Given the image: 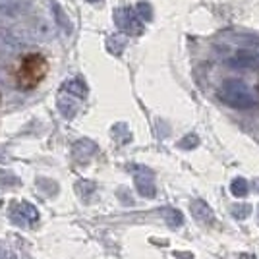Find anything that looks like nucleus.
I'll return each instance as SVG.
<instances>
[{
    "instance_id": "obj_1",
    "label": "nucleus",
    "mask_w": 259,
    "mask_h": 259,
    "mask_svg": "<svg viewBox=\"0 0 259 259\" xmlns=\"http://www.w3.org/2000/svg\"><path fill=\"white\" fill-rule=\"evenodd\" d=\"M217 95L219 99L232 108H238V110H248V108H253L257 105V99L251 93L244 81L240 79H227L223 81L221 87L217 89Z\"/></svg>"
},
{
    "instance_id": "obj_2",
    "label": "nucleus",
    "mask_w": 259,
    "mask_h": 259,
    "mask_svg": "<svg viewBox=\"0 0 259 259\" xmlns=\"http://www.w3.org/2000/svg\"><path fill=\"white\" fill-rule=\"evenodd\" d=\"M47 74V60L41 54H29L22 60L16 72V81L22 89H33L41 83Z\"/></svg>"
},
{
    "instance_id": "obj_3",
    "label": "nucleus",
    "mask_w": 259,
    "mask_h": 259,
    "mask_svg": "<svg viewBox=\"0 0 259 259\" xmlns=\"http://www.w3.org/2000/svg\"><path fill=\"white\" fill-rule=\"evenodd\" d=\"M112 16H114V23H116V27H118L122 33L130 35V37H138V35H141V33L145 31L143 20L138 16L136 8H128V6H124V8H116Z\"/></svg>"
},
{
    "instance_id": "obj_4",
    "label": "nucleus",
    "mask_w": 259,
    "mask_h": 259,
    "mask_svg": "<svg viewBox=\"0 0 259 259\" xmlns=\"http://www.w3.org/2000/svg\"><path fill=\"white\" fill-rule=\"evenodd\" d=\"M136 186H138V190H140V194L143 197H155L157 194V188H155V180H153V174L149 168H145V166H136Z\"/></svg>"
},
{
    "instance_id": "obj_5",
    "label": "nucleus",
    "mask_w": 259,
    "mask_h": 259,
    "mask_svg": "<svg viewBox=\"0 0 259 259\" xmlns=\"http://www.w3.org/2000/svg\"><path fill=\"white\" fill-rule=\"evenodd\" d=\"M190 211H192V215H194L195 221H199V223H203V225L215 223V213H213V209L207 205L203 199H194L192 205H190Z\"/></svg>"
},
{
    "instance_id": "obj_6",
    "label": "nucleus",
    "mask_w": 259,
    "mask_h": 259,
    "mask_svg": "<svg viewBox=\"0 0 259 259\" xmlns=\"http://www.w3.org/2000/svg\"><path fill=\"white\" fill-rule=\"evenodd\" d=\"M228 64L232 66L234 70H249V68L255 66V56L251 53H248V51H240V53L234 54L228 60Z\"/></svg>"
},
{
    "instance_id": "obj_7",
    "label": "nucleus",
    "mask_w": 259,
    "mask_h": 259,
    "mask_svg": "<svg viewBox=\"0 0 259 259\" xmlns=\"http://www.w3.org/2000/svg\"><path fill=\"white\" fill-rule=\"evenodd\" d=\"M64 89L66 93H70V95H74V97H79L83 99L87 95V85L79 79V77H74V79H70V81H66L64 83Z\"/></svg>"
},
{
    "instance_id": "obj_8",
    "label": "nucleus",
    "mask_w": 259,
    "mask_h": 259,
    "mask_svg": "<svg viewBox=\"0 0 259 259\" xmlns=\"http://www.w3.org/2000/svg\"><path fill=\"white\" fill-rule=\"evenodd\" d=\"M162 217H164V221L168 223V227H170V228L182 227V223H184L182 213H180V211H176V209H172V207L162 209Z\"/></svg>"
},
{
    "instance_id": "obj_9",
    "label": "nucleus",
    "mask_w": 259,
    "mask_h": 259,
    "mask_svg": "<svg viewBox=\"0 0 259 259\" xmlns=\"http://www.w3.org/2000/svg\"><path fill=\"white\" fill-rule=\"evenodd\" d=\"M230 192H232V195H236V197H246L249 192L246 178H242V176L234 178V180L230 182Z\"/></svg>"
},
{
    "instance_id": "obj_10",
    "label": "nucleus",
    "mask_w": 259,
    "mask_h": 259,
    "mask_svg": "<svg viewBox=\"0 0 259 259\" xmlns=\"http://www.w3.org/2000/svg\"><path fill=\"white\" fill-rule=\"evenodd\" d=\"M124 47H126V39L120 37V35H112V37L107 39V49L110 54H116L118 56V54H122Z\"/></svg>"
},
{
    "instance_id": "obj_11",
    "label": "nucleus",
    "mask_w": 259,
    "mask_h": 259,
    "mask_svg": "<svg viewBox=\"0 0 259 259\" xmlns=\"http://www.w3.org/2000/svg\"><path fill=\"white\" fill-rule=\"evenodd\" d=\"M53 12H54V18H56V22H58V25L64 29L66 33L72 31V23H70V20H68V16H66V12L56 4V2H53Z\"/></svg>"
},
{
    "instance_id": "obj_12",
    "label": "nucleus",
    "mask_w": 259,
    "mask_h": 259,
    "mask_svg": "<svg viewBox=\"0 0 259 259\" xmlns=\"http://www.w3.org/2000/svg\"><path fill=\"white\" fill-rule=\"evenodd\" d=\"M230 213H232V217L234 219H238V221H244L246 217L251 213V205H248V203H240V205H232L230 207Z\"/></svg>"
},
{
    "instance_id": "obj_13",
    "label": "nucleus",
    "mask_w": 259,
    "mask_h": 259,
    "mask_svg": "<svg viewBox=\"0 0 259 259\" xmlns=\"http://www.w3.org/2000/svg\"><path fill=\"white\" fill-rule=\"evenodd\" d=\"M136 12H138V16H140L141 20H145V22L153 20V6L149 4V2H145V0L136 6Z\"/></svg>"
},
{
    "instance_id": "obj_14",
    "label": "nucleus",
    "mask_w": 259,
    "mask_h": 259,
    "mask_svg": "<svg viewBox=\"0 0 259 259\" xmlns=\"http://www.w3.org/2000/svg\"><path fill=\"white\" fill-rule=\"evenodd\" d=\"M58 105H60V110L64 112L68 118H72V116L76 114V108H77L76 103H72V101H66V99H60V103H58Z\"/></svg>"
},
{
    "instance_id": "obj_15",
    "label": "nucleus",
    "mask_w": 259,
    "mask_h": 259,
    "mask_svg": "<svg viewBox=\"0 0 259 259\" xmlns=\"http://www.w3.org/2000/svg\"><path fill=\"white\" fill-rule=\"evenodd\" d=\"M197 143H199V138L195 136V134H188L184 140H180V147L182 149H194V147H197Z\"/></svg>"
},
{
    "instance_id": "obj_16",
    "label": "nucleus",
    "mask_w": 259,
    "mask_h": 259,
    "mask_svg": "<svg viewBox=\"0 0 259 259\" xmlns=\"http://www.w3.org/2000/svg\"><path fill=\"white\" fill-rule=\"evenodd\" d=\"M240 259H255V257H253V255H248V253H244V255H242Z\"/></svg>"
},
{
    "instance_id": "obj_17",
    "label": "nucleus",
    "mask_w": 259,
    "mask_h": 259,
    "mask_svg": "<svg viewBox=\"0 0 259 259\" xmlns=\"http://www.w3.org/2000/svg\"><path fill=\"white\" fill-rule=\"evenodd\" d=\"M12 0H0V6H2V4H10Z\"/></svg>"
},
{
    "instance_id": "obj_18",
    "label": "nucleus",
    "mask_w": 259,
    "mask_h": 259,
    "mask_svg": "<svg viewBox=\"0 0 259 259\" xmlns=\"http://www.w3.org/2000/svg\"><path fill=\"white\" fill-rule=\"evenodd\" d=\"M87 2H101V0H87Z\"/></svg>"
}]
</instances>
